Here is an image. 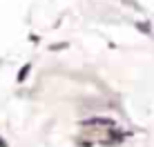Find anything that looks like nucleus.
Instances as JSON below:
<instances>
[{
	"label": "nucleus",
	"instance_id": "f257e3e1",
	"mask_svg": "<svg viewBox=\"0 0 154 147\" xmlns=\"http://www.w3.org/2000/svg\"><path fill=\"white\" fill-rule=\"evenodd\" d=\"M83 125H87V127H114V120L105 116H94V118H85Z\"/></svg>",
	"mask_w": 154,
	"mask_h": 147
},
{
	"label": "nucleus",
	"instance_id": "f03ea898",
	"mask_svg": "<svg viewBox=\"0 0 154 147\" xmlns=\"http://www.w3.org/2000/svg\"><path fill=\"white\" fill-rule=\"evenodd\" d=\"M29 71H31V62H27V65L20 67V71H18V82H25V80H27Z\"/></svg>",
	"mask_w": 154,
	"mask_h": 147
},
{
	"label": "nucleus",
	"instance_id": "7ed1b4c3",
	"mask_svg": "<svg viewBox=\"0 0 154 147\" xmlns=\"http://www.w3.org/2000/svg\"><path fill=\"white\" fill-rule=\"evenodd\" d=\"M136 29L143 31V34H152V25L150 22H136Z\"/></svg>",
	"mask_w": 154,
	"mask_h": 147
},
{
	"label": "nucleus",
	"instance_id": "20e7f679",
	"mask_svg": "<svg viewBox=\"0 0 154 147\" xmlns=\"http://www.w3.org/2000/svg\"><path fill=\"white\" fill-rule=\"evenodd\" d=\"M67 47V43H58V45H51L49 49H54V51H58V49H65Z\"/></svg>",
	"mask_w": 154,
	"mask_h": 147
},
{
	"label": "nucleus",
	"instance_id": "39448f33",
	"mask_svg": "<svg viewBox=\"0 0 154 147\" xmlns=\"http://www.w3.org/2000/svg\"><path fill=\"white\" fill-rule=\"evenodd\" d=\"M0 147H9V145H7V140H5L2 136H0Z\"/></svg>",
	"mask_w": 154,
	"mask_h": 147
}]
</instances>
